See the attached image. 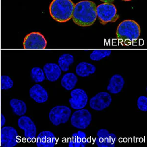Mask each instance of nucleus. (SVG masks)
<instances>
[{"mask_svg":"<svg viewBox=\"0 0 147 147\" xmlns=\"http://www.w3.org/2000/svg\"><path fill=\"white\" fill-rule=\"evenodd\" d=\"M96 7L95 3L90 1H82L76 3L72 15L73 22L80 27L93 25L97 18Z\"/></svg>","mask_w":147,"mask_h":147,"instance_id":"1","label":"nucleus"},{"mask_svg":"<svg viewBox=\"0 0 147 147\" xmlns=\"http://www.w3.org/2000/svg\"><path fill=\"white\" fill-rule=\"evenodd\" d=\"M75 4L72 0H53L49 7L51 16L59 23H65L72 18Z\"/></svg>","mask_w":147,"mask_h":147,"instance_id":"2","label":"nucleus"},{"mask_svg":"<svg viewBox=\"0 0 147 147\" xmlns=\"http://www.w3.org/2000/svg\"><path fill=\"white\" fill-rule=\"evenodd\" d=\"M140 32L138 24L134 20L128 19L121 22L118 26L116 37L121 44H130L138 39Z\"/></svg>","mask_w":147,"mask_h":147,"instance_id":"3","label":"nucleus"},{"mask_svg":"<svg viewBox=\"0 0 147 147\" xmlns=\"http://www.w3.org/2000/svg\"><path fill=\"white\" fill-rule=\"evenodd\" d=\"M96 12L100 22L104 25L109 22H116L120 17L115 6L112 3L100 4L96 7Z\"/></svg>","mask_w":147,"mask_h":147,"instance_id":"4","label":"nucleus"},{"mask_svg":"<svg viewBox=\"0 0 147 147\" xmlns=\"http://www.w3.org/2000/svg\"><path fill=\"white\" fill-rule=\"evenodd\" d=\"M71 113V109L67 106L57 105L51 109L49 117L52 124L55 126H58L60 124L66 123Z\"/></svg>","mask_w":147,"mask_h":147,"instance_id":"5","label":"nucleus"},{"mask_svg":"<svg viewBox=\"0 0 147 147\" xmlns=\"http://www.w3.org/2000/svg\"><path fill=\"white\" fill-rule=\"evenodd\" d=\"M92 115L87 109H82L74 112L71 118V123L74 127L85 129L91 124Z\"/></svg>","mask_w":147,"mask_h":147,"instance_id":"6","label":"nucleus"},{"mask_svg":"<svg viewBox=\"0 0 147 147\" xmlns=\"http://www.w3.org/2000/svg\"><path fill=\"white\" fill-rule=\"evenodd\" d=\"M47 41L42 34L38 32H33L28 34L25 37L23 42L25 49H39L46 48Z\"/></svg>","mask_w":147,"mask_h":147,"instance_id":"7","label":"nucleus"},{"mask_svg":"<svg viewBox=\"0 0 147 147\" xmlns=\"http://www.w3.org/2000/svg\"><path fill=\"white\" fill-rule=\"evenodd\" d=\"M17 130L10 126L3 127L1 130V145L2 147H14L20 141Z\"/></svg>","mask_w":147,"mask_h":147,"instance_id":"8","label":"nucleus"},{"mask_svg":"<svg viewBox=\"0 0 147 147\" xmlns=\"http://www.w3.org/2000/svg\"><path fill=\"white\" fill-rule=\"evenodd\" d=\"M19 127L24 131V136L28 142L34 140L37 134L36 127L30 117L22 116L17 122Z\"/></svg>","mask_w":147,"mask_h":147,"instance_id":"9","label":"nucleus"},{"mask_svg":"<svg viewBox=\"0 0 147 147\" xmlns=\"http://www.w3.org/2000/svg\"><path fill=\"white\" fill-rule=\"evenodd\" d=\"M71 98L69 102L72 109L79 110L84 109L87 105L88 97L85 91L80 88L74 89L70 93Z\"/></svg>","mask_w":147,"mask_h":147,"instance_id":"10","label":"nucleus"},{"mask_svg":"<svg viewBox=\"0 0 147 147\" xmlns=\"http://www.w3.org/2000/svg\"><path fill=\"white\" fill-rule=\"evenodd\" d=\"M112 102L111 96L109 93L99 92L89 100L91 109L96 111H102L109 107Z\"/></svg>","mask_w":147,"mask_h":147,"instance_id":"11","label":"nucleus"},{"mask_svg":"<svg viewBox=\"0 0 147 147\" xmlns=\"http://www.w3.org/2000/svg\"><path fill=\"white\" fill-rule=\"evenodd\" d=\"M95 139L96 145L98 147H114L117 136L113 133H109L107 129H100L97 132Z\"/></svg>","mask_w":147,"mask_h":147,"instance_id":"12","label":"nucleus"},{"mask_svg":"<svg viewBox=\"0 0 147 147\" xmlns=\"http://www.w3.org/2000/svg\"><path fill=\"white\" fill-rule=\"evenodd\" d=\"M57 142L55 135L50 131L41 132L37 136L36 145L38 147H54Z\"/></svg>","mask_w":147,"mask_h":147,"instance_id":"13","label":"nucleus"},{"mask_svg":"<svg viewBox=\"0 0 147 147\" xmlns=\"http://www.w3.org/2000/svg\"><path fill=\"white\" fill-rule=\"evenodd\" d=\"M30 96L32 99L39 104H42L48 100V94L41 85L38 84L34 85L30 89Z\"/></svg>","mask_w":147,"mask_h":147,"instance_id":"14","label":"nucleus"},{"mask_svg":"<svg viewBox=\"0 0 147 147\" xmlns=\"http://www.w3.org/2000/svg\"><path fill=\"white\" fill-rule=\"evenodd\" d=\"M43 71L47 79L51 82L57 81L61 75V70L55 63H48L44 66Z\"/></svg>","mask_w":147,"mask_h":147,"instance_id":"15","label":"nucleus"},{"mask_svg":"<svg viewBox=\"0 0 147 147\" xmlns=\"http://www.w3.org/2000/svg\"><path fill=\"white\" fill-rule=\"evenodd\" d=\"M125 84L123 77L119 74H116L110 78L107 87V90L110 93L117 94L122 91Z\"/></svg>","mask_w":147,"mask_h":147,"instance_id":"16","label":"nucleus"},{"mask_svg":"<svg viewBox=\"0 0 147 147\" xmlns=\"http://www.w3.org/2000/svg\"><path fill=\"white\" fill-rule=\"evenodd\" d=\"M89 142L85 132L79 130L72 134L68 145L69 147H85Z\"/></svg>","mask_w":147,"mask_h":147,"instance_id":"17","label":"nucleus"},{"mask_svg":"<svg viewBox=\"0 0 147 147\" xmlns=\"http://www.w3.org/2000/svg\"><path fill=\"white\" fill-rule=\"evenodd\" d=\"M96 70V68L93 64L86 62H80L76 69L77 75L81 77H88L95 73Z\"/></svg>","mask_w":147,"mask_h":147,"instance_id":"18","label":"nucleus"},{"mask_svg":"<svg viewBox=\"0 0 147 147\" xmlns=\"http://www.w3.org/2000/svg\"><path fill=\"white\" fill-rule=\"evenodd\" d=\"M78 82V78L75 74L68 73L63 76L61 80L62 87L67 91L72 90Z\"/></svg>","mask_w":147,"mask_h":147,"instance_id":"19","label":"nucleus"},{"mask_svg":"<svg viewBox=\"0 0 147 147\" xmlns=\"http://www.w3.org/2000/svg\"><path fill=\"white\" fill-rule=\"evenodd\" d=\"M10 107L14 113L18 116H23L26 113L27 107L25 102L17 99H12L10 101Z\"/></svg>","mask_w":147,"mask_h":147,"instance_id":"20","label":"nucleus"},{"mask_svg":"<svg viewBox=\"0 0 147 147\" xmlns=\"http://www.w3.org/2000/svg\"><path fill=\"white\" fill-rule=\"evenodd\" d=\"M74 62V57L69 54H64L59 57L58 63L61 70L63 72L68 71L69 66Z\"/></svg>","mask_w":147,"mask_h":147,"instance_id":"21","label":"nucleus"},{"mask_svg":"<svg viewBox=\"0 0 147 147\" xmlns=\"http://www.w3.org/2000/svg\"><path fill=\"white\" fill-rule=\"evenodd\" d=\"M111 54L110 50H94L90 55V58L94 61H99L109 57Z\"/></svg>","mask_w":147,"mask_h":147,"instance_id":"22","label":"nucleus"},{"mask_svg":"<svg viewBox=\"0 0 147 147\" xmlns=\"http://www.w3.org/2000/svg\"><path fill=\"white\" fill-rule=\"evenodd\" d=\"M32 80L36 83L42 82L45 80V76L44 71L39 67H34L30 72Z\"/></svg>","mask_w":147,"mask_h":147,"instance_id":"23","label":"nucleus"},{"mask_svg":"<svg viewBox=\"0 0 147 147\" xmlns=\"http://www.w3.org/2000/svg\"><path fill=\"white\" fill-rule=\"evenodd\" d=\"M13 86V82L10 77L7 75H2L1 77V86L3 90H9Z\"/></svg>","mask_w":147,"mask_h":147,"instance_id":"24","label":"nucleus"},{"mask_svg":"<svg viewBox=\"0 0 147 147\" xmlns=\"http://www.w3.org/2000/svg\"><path fill=\"white\" fill-rule=\"evenodd\" d=\"M137 107L142 111H147V98L141 96L138 98L137 101Z\"/></svg>","mask_w":147,"mask_h":147,"instance_id":"25","label":"nucleus"},{"mask_svg":"<svg viewBox=\"0 0 147 147\" xmlns=\"http://www.w3.org/2000/svg\"><path fill=\"white\" fill-rule=\"evenodd\" d=\"M1 127H3V126L5 125V122H6V119L4 115H3V114H1Z\"/></svg>","mask_w":147,"mask_h":147,"instance_id":"26","label":"nucleus"},{"mask_svg":"<svg viewBox=\"0 0 147 147\" xmlns=\"http://www.w3.org/2000/svg\"><path fill=\"white\" fill-rule=\"evenodd\" d=\"M100 1L104 3H112L114 2L115 0H100Z\"/></svg>","mask_w":147,"mask_h":147,"instance_id":"27","label":"nucleus"},{"mask_svg":"<svg viewBox=\"0 0 147 147\" xmlns=\"http://www.w3.org/2000/svg\"><path fill=\"white\" fill-rule=\"evenodd\" d=\"M122 1H132V0H122Z\"/></svg>","mask_w":147,"mask_h":147,"instance_id":"28","label":"nucleus"}]
</instances>
